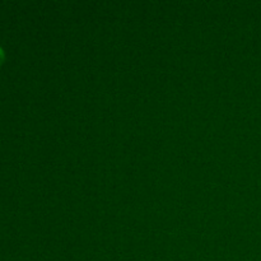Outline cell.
Returning a JSON list of instances; mask_svg holds the SVG:
<instances>
[{
	"label": "cell",
	"instance_id": "1",
	"mask_svg": "<svg viewBox=\"0 0 261 261\" xmlns=\"http://www.w3.org/2000/svg\"><path fill=\"white\" fill-rule=\"evenodd\" d=\"M4 59H5V54H4V50H3V48L0 47V66H2V64L4 63Z\"/></svg>",
	"mask_w": 261,
	"mask_h": 261
}]
</instances>
